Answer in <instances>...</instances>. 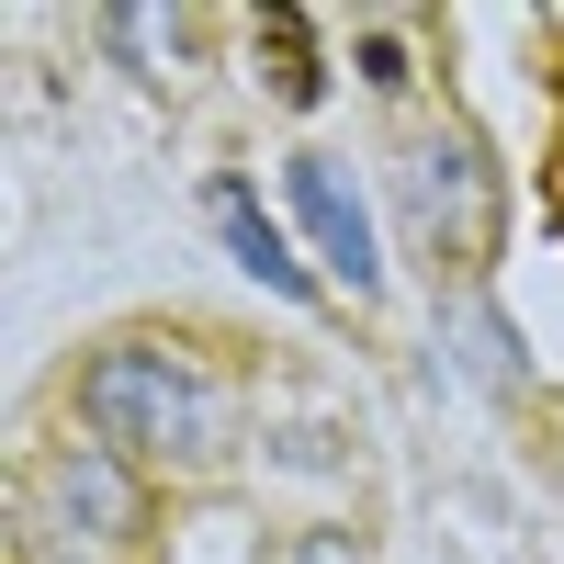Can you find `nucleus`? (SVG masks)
<instances>
[{
	"label": "nucleus",
	"instance_id": "obj_9",
	"mask_svg": "<svg viewBox=\"0 0 564 564\" xmlns=\"http://www.w3.org/2000/svg\"><path fill=\"white\" fill-rule=\"evenodd\" d=\"M361 68H372V90H395V79H406V57H395V34H361Z\"/></svg>",
	"mask_w": 564,
	"mask_h": 564
},
{
	"label": "nucleus",
	"instance_id": "obj_3",
	"mask_svg": "<svg viewBox=\"0 0 564 564\" xmlns=\"http://www.w3.org/2000/svg\"><path fill=\"white\" fill-rule=\"evenodd\" d=\"M282 193H294V226H305V249L327 260V282H350V305H372V294H384V260H372V215L339 181V159H282Z\"/></svg>",
	"mask_w": 564,
	"mask_h": 564
},
{
	"label": "nucleus",
	"instance_id": "obj_8",
	"mask_svg": "<svg viewBox=\"0 0 564 564\" xmlns=\"http://www.w3.org/2000/svg\"><path fill=\"white\" fill-rule=\"evenodd\" d=\"M282 564H361V542H350V531H305Z\"/></svg>",
	"mask_w": 564,
	"mask_h": 564
},
{
	"label": "nucleus",
	"instance_id": "obj_6",
	"mask_svg": "<svg viewBox=\"0 0 564 564\" xmlns=\"http://www.w3.org/2000/svg\"><path fill=\"white\" fill-rule=\"evenodd\" d=\"M260 45H271V90L305 113L316 90H327V79H316V34H305V12H282V0H271V12H260Z\"/></svg>",
	"mask_w": 564,
	"mask_h": 564
},
{
	"label": "nucleus",
	"instance_id": "obj_1",
	"mask_svg": "<svg viewBox=\"0 0 564 564\" xmlns=\"http://www.w3.org/2000/svg\"><path fill=\"white\" fill-rule=\"evenodd\" d=\"M79 417L124 463H215L226 452V395L193 350L170 339H113L79 361Z\"/></svg>",
	"mask_w": 564,
	"mask_h": 564
},
{
	"label": "nucleus",
	"instance_id": "obj_2",
	"mask_svg": "<svg viewBox=\"0 0 564 564\" xmlns=\"http://www.w3.org/2000/svg\"><path fill=\"white\" fill-rule=\"evenodd\" d=\"M34 531H90V542H135L148 531V486L135 463L102 441H57L34 463Z\"/></svg>",
	"mask_w": 564,
	"mask_h": 564
},
{
	"label": "nucleus",
	"instance_id": "obj_5",
	"mask_svg": "<svg viewBox=\"0 0 564 564\" xmlns=\"http://www.w3.org/2000/svg\"><path fill=\"white\" fill-rule=\"evenodd\" d=\"M204 204H215V226H226V249H238V271H249V282H271L282 305H316V271L282 249V226L260 215V193H249V181H215Z\"/></svg>",
	"mask_w": 564,
	"mask_h": 564
},
{
	"label": "nucleus",
	"instance_id": "obj_7",
	"mask_svg": "<svg viewBox=\"0 0 564 564\" xmlns=\"http://www.w3.org/2000/svg\"><path fill=\"white\" fill-rule=\"evenodd\" d=\"M102 34L124 45V57H159V68L193 45V23H181V12H102Z\"/></svg>",
	"mask_w": 564,
	"mask_h": 564
},
{
	"label": "nucleus",
	"instance_id": "obj_4",
	"mask_svg": "<svg viewBox=\"0 0 564 564\" xmlns=\"http://www.w3.org/2000/svg\"><path fill=\"white\" fill-rule=\"evenodd\" d=\"M406 226L430 260H475L497 226V181L475 170V148H417L406 159Z\"/></svg>",
	"mask_w": 564,
	"mask_h": 564
}]
</instances>
